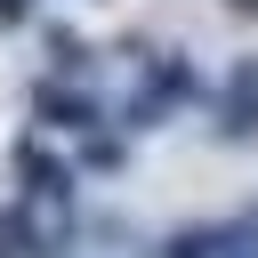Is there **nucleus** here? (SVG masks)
<instances>
[{"mask_svg": "<svg viewBox=\"0 0 258 258\" xmlns=\"http://www.w3.org/2000/svg\"><path fill=\"white\" fill-rule=\"evenodd\" d=\"M73 250V210H32V202H8L0 210V258H64Z\"/></svg>", "mask_w": 258, "mask_h": 258, "instance_id": "obj_2", "label": "nucleus"}, {"mask_svg": "<svg viewBox=\"0 0 258 258\" xmlns=\"http://www.w3.org/2000/svg\"><path fill=\"white\" fill-rule=\"evenodd\" d=\"M177 105H210V81L194 73V56H153L145 89L121 97V129H161V113H177Z\"/></svg>", "mask_w": 258, "mask_h": 258, "instance_id": "obj_1", "label": "nucleus"}, {"mask_svg": "<svg viewBox=\"0 0 258 258\" xmlns=\"http://www.w3.org/2000/svg\"><path fill=\"white\" fill-rule=\"evenodd\" d=\"M210 121H218L226 145L258 137V56H234V64H226V81H218V97H210Z\"/></svg>", "mask_w": 258, "mask_h": 258, "instance_id": "obj_4", "label": "nucleus"}, {"mask_svg": "<svg viewBox=\"0 0 258 258\" xmlns=\"http://www.w3.org/2000/svg\"><path fill=\"white\" fill-rule=\"evenodd\" d=\"M121 153H129V145H121V137H113V129H97V137H89V153H81V161H89V169H113V161H121Z\"/></svg>", "mask_w": 258, "mask_h": 258, "instance_id": "obj_7", "label": "nucleus"}, {"mask_svg": "<svg viewBox=\"0 0 258 258\" xmlns=\"http://www.w3.org/2000/svg\"><path fill=\"white\" fill-rule=\"evenodd\" d=\"M234 242H242V218H234V226H177V234L161 242V258H226Z\"/></svg>", "mask_w": 258, "mask_h": 258, "instance_id": "obj_6", "label": "nucleus"}, {"mask_svg": "<svg viewBox=\"0 0 258 258\" xmlns=\"http://www.w3.org/2000/svg\"><path fill=\"white\" fill-rule=\"evenodd\" d=\"M32 121L48 129V137H89L105 113H97V97H81V89H56V81H40L32 89Z\"/></svg>", "mask_w": 258, "mask_h": 258, "instance_id": "obj_5", "label": "nucleus"}, {"mask_svg": "<svg viewBox=\"0 0 258 258\" xmlns=\"http://www.w3.org/2000/svg\"><path fill=\"white\" fill-rule=\"evenodd\" d=\"M234 8H242V16H258V0H234Z\"/></svg>", "mask_w": 258, "mask_h": 258, "instance_id": "obj_10", "label": "nucleus"}, {"mask_svg": "<svg viewBox=\"0 0 258 258\" xmlns=\"http://www.w3.org/2000/svg\"><path fill=\"white\" fill-rule=\"evenodd\" d=\"M48 56H56V73H64V64H73V73H81V64H89V48H81V40H73V32H56V40H48Z\"/></svg>", "mask_w": 258, "mask_h": 258, "instance_id": "obj_8", "label": "nucleus"}, {"mask_svg": "<svg viewBox=\"0 0 258 258\" xmlns=\"http://www.w3.org/2000/svg\"><path fill=\"white\" fill-rule=\"evenodd\" d=\"M16 177H24V194H16V202H32V210H73L81 169H73V161H56L40 137H16Z\"/></svg>", "mask_w": 258, "mask_h": 258, "instance_id": "obj_3", "label": "nucleus"}, {"mask_svg": "<svg viewBox=\"0 0 258 258\" xmlns=\"http://www.w3.org/2000/svg\"><path fill=\"white\" fill-rule=\"evenodd\" d=\"M24 8H32V0H0V24H24Z\"/></svg>", "mask_w": 258, "mask_h": 258, "instance_id": "obj_9", "label": "nucleus"}]
</instances>
